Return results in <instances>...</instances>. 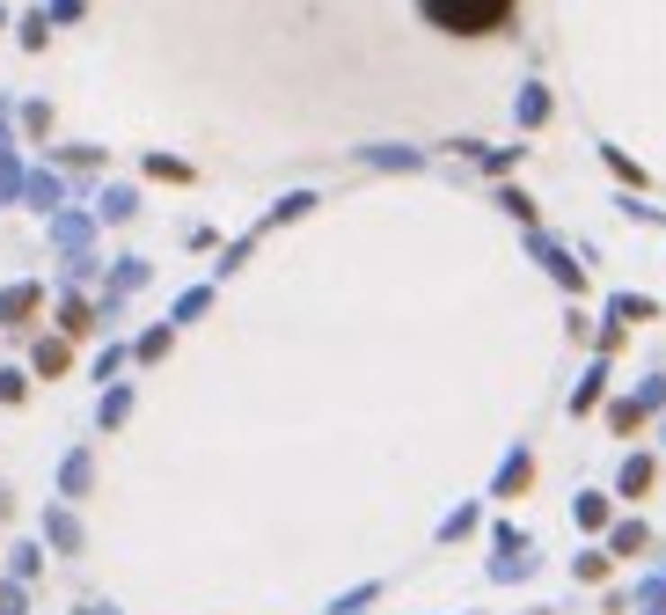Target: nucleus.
<instances>
[{
  "label": "nucleus",
  "instance_id": "f257e3e1",
  "mask_svg": "<svg viewBox=\"0 0 666 615\" xmlns=\"http://www.w3.org/2000/svg\"><path fill=\"white\" fill-rule=\"evenodd\" d=\"M425 15L439 23V30H498V23H506L513 15V0H425Z\"/></svg>",
  "mask_w": 666,
  "mask_h": 615
}]
</instances>
